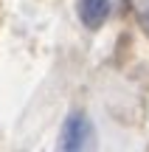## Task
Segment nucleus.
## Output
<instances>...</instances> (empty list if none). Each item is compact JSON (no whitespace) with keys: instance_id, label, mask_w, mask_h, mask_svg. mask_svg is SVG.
Here are the masks:
<instances>
[{"instance_id":"nucleus-1","label":"nucleus","mask_w":149,"mask_h":152,"mask_svg":"<svg viewBox=\"0 0 149 152\" xmlns=\"http://www.w3.org/2000/svg\"><path fill=\"white\" fill-rule=\"evenodd\" d=\"M59 152H99L96 127L87 113L76 110L65 118L59 132Z\"/></svg>"},{"instance_id":"nucleus-2","label":"nucleus","mask_w":149,"mask_h":152,"mask_svg":"<svg viewBox=\"0 0 149 152\" xmlns=\"http://www.w3.org/2000/svg\"><path fill=\"white\" fill-rule=\"evenodd\" d=\"M110 0H79V20L87 28H101V23L110 17Z\"/></svg>"},{"instance_id":"nucleus-3","label":"nucleus","mask_w":149,"mask_h":152,"mask_svg":"<svg viewBox=\"0 0 149 152\" xmlns=\"http://www.w3.org/2000/svg\"><path fill=\"white\" fill-rule=\"evenodd\" d=\"M138 26L144 28V34L149 37V0L141 3V9H138Z\"/></svg>"},{"instance_id":"nucleus-4","label":"nucleus","mask_w":149,"mask_h":152,"mask_svg":"<svg viewBox=\"0 0 149 152\" xmlns=\"http://www.w3.org/2000/svg\"><path fill=\"white\" fill-rule=\"evenodd\" d=\"M121 3H124V6H129V3H132V0H121Z\"/></svg>"}]
</instances>
